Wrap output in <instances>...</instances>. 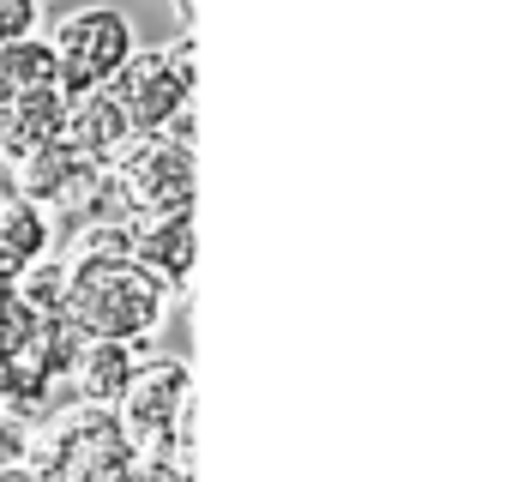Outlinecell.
<instances>
[{"label":"cell","instance_id":"17","mask_svg":"<svg viewBox=\"0 0 512 482\" xmlns=\"http://www.w3.org/2000/svg\"><path fill=\"white\" fill-rule=\"evenodd\" d=\"M181 13H193V0H181Z\"/></svg>","mask_w":512,"mask_h":482},{"label":"cell","instance_id":"15","mask_svg":"<svg viewBox=\"0 0 512 482\" xmlns=\"http://www.w3.org/2000/svg\"><path fill=\"white\" fill-rule=\"evenodd\" d=\"M19 458H31V428H25V422H13L7 410H0V470L19 464Z\"/></svg>","mask_w":512,"mask_h":482},{"label":"cell","instance_id":"9","mask_svg":"<svg viewBox=\"0 0 512 482\" xmlns=\"http://www.w3.org/2000/svg\"><path fill=\"white\" fill-rule=\"evenodd\" d=\"M133 260L169 284L175 296L187 290L193 278V260H199V235H193V211H169V217H139L133 223Z\"/></svg>","mask_w":512,"mask_h":482},{"label":"cell","instance_id":"1","mask_svg":"<svg viewBox=\"0 0 512 482\" xmlns=\"http://www.w3.org/2000/svg\"><path fill=\"white\" fill-rule=\"evenodd\" d=\"M199 193V163L193 145L175 133H133L115 163L103 169V187L91 199V211L79 223H139V217H169V211H193Z\"/></svg>","mask_w":512,"mask_h":482},{"label":"cell","instance_id":"5","mask_svg":"<svg viewBox=\"0 0 512 482\" xmlns=\"http://www.w3.org/2000/svg\"><path fill=\"white\" fill-rule=\"evenodd\" d=\"M115 103L127 109L133 133H169L193 115V37L169 49H133V61L115 73Z\"/></svg>","mask_w":512,"mask_h":482},{"label":"cell","instance_id":"3","mask_svg":"<svg viewBox=\"0 0 512 482\" xmlns=\"http://www.w3.org/2000/svg\"><path fill=\"white\" fill-rule=\"evenodd\" d=\"M115 416H121V428L133 434L139 452H157V458H175V464L193 470V368L181 356L139 362Z\"/></svg>","mask_w":512,"mask_h":482},{"label":"cell","instance_id":"4","mask_svg":"<svg viewBox=\"0 0 512 482\" xmlns=\"http://www.w3.org/2000/svg\"><path fill=\"white\" fill-rule=\"evenodd\" d=\"M31 458L43 470H55L61 482H121L139 458L133 434L121 428L115 410L103 404H73L61 416H49L31 434Z\"/></svg>","mask_w":512,"mask_h":482},{"label":"cell","instance_id":"12","mask_svg":"<svg viewBox=\"0 0 512 482\" xmlns=\"http://www.w3.org/2000/svg\"><path fill=\"white\" fill-rule=\"evenodd\" d=\"M133 374H139V356H133V344L91 338V344L79 350V362H73L67 386H73V404H103V410H115Z\"/></svg>","mask_w":512,"mask_h":482},{"label":"cell","instance_id":"6","mask_svg":"<svg viewBox=\"0 0 512 482\" xmlns=\"http://www.w3.org/2000/svg\"><path fill=\"white\" fill-rule=\"evenodd\" d=\"M55 61H61V91L85 97V91H109L115 73L133 61V19L115 7H79L55 25Z\"/></svg>","mask_w":512,"mask_h":482},{"label":"cell","instance_id":"13","mask_svg":"<svg viewBox=\"0 0 512 482\" xmlns=\"http://www.w3.org/2000/svg\"><path fill=\"white\" fill-rule=\"evenodd\" d=\"M19 302L37 314V320H55V314H67L73 308V266H67V254H49V260H37L19 284Z\"/></svg>","mask_w":512,"mask_h":482},{"label":"cell","instance_id":"10","mask_svg":"<svg viewBox=\"0 0 512 482\" xmlns=\"http://www.w3.org/2000/svg\"><path fill=\"white\" fill-rule=\"evenodd\" d=\"M49 254H55V211L31 205L25 193H7L0 199V284H19Z\"/></svg>","mask_w":512,"mask_h":482},{"label":"cell","instance_id":"11","mask_svg":"<svg viewBox=\"0 0 512 482\" xmlns=\"http://www.w3.org/2000/svg\"><path fill=\"white\" fill-rule=\"evenodd\" d=\"M61 139L97 163H115V151L133 139V121L115 103V91H85V97H67V133Z\"/></svg>","mask_w":512,"mask_h":482},{"label":"cell","instance_id":"2","mask_svg":"<svg viewBox=\"0 0 512 482\" xmlns=\"http://www.w3.org/2000/svg\"><path fill=\"white\" fill-rule=\"evenodd\" d=\"M73 266V320L91 338H115V344H145L169 326V302L175 290L157 284L133 254L121 260H67Z\"/></svg>","mask_w":512,"mask_h":482},{"label":"cell","instance_id":"16","mask_svg":"<svg viewBox=\"0 0 512 482\" xmlns=\"http://www.w3.org/2000/svg\"><path fill=\"white\" fill-rule=\"evenodd\" d=\"M0 482H61V476H55V470H43L37 458H19V464L0 470Z\"/></svg>","mask_w":512,"mask_h":482},{"label":"cell","instance_id":"7","mask_svg":"<svg viewBox=\"0 0 512 482\" xmlns=\"http://www.w3.org/2000/svg\"><path fill=\"white\" fill-rule=\"evenodd\" d=\"M103 169H109V163H97V157H85L79 145L55 139V145H43L31 163L13 169V193H25V199L43 205V211L85 217L91 199H97V187H103Z\"/></svg>","mask_w":512,"mask_h":482},{"label":"cell","instance_id":"8","mask_svg":"<svg viewBox=\"0 0 512 482\" xmlns=\"http://www.w3.org/2000/svg\"><path fill=\"white\" fill-rule=\"evenodd\" d=\"M67 133V91H31V97H13L0 103V169H19L31 163L43 145H55Z\"/></svg>","mask_w":512,"mask_h":482},{"label":"cell","instance_id":"14","mask_svg":"<svg viewBox=\"0 0 512 482\" xmlns=\"http://www.w3.org/2000/svg\"><path fill=\"white\" fill-rule=\"evenodd\" d=\"M37 25H43V0H0V49L37 37Z\"/></svg>","mask_w":512,"mask_h":482}]
</instances>
